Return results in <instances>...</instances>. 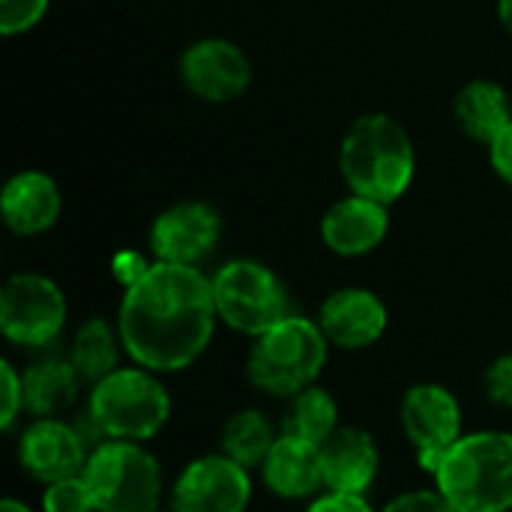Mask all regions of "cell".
Instances as JSON below:
<instances>
[{
	"instance_id": "obj_27",
	"label": "cell",
	"mask_w": 512,
	"mask_h": 512,
	"mask_svg": "<svg viewBox=\"0 0 512 512\" xmlns=\"http://www.w3.org/2000/svg\"><path fill=\"white\" fill-rule=\"evenodd\" d=\"M381 512H459L438 489H414L396 495Z\"/></svg>"
},
{
	"instance_id": "obj_15",
	"label": "cell",
	"mask_w": 512,
	"mask_h": 512,
	"mask_svg": "<svg viewBox=\"0 0 512 512\" xmlns=\"http://www.w3.org/2000/svg\"><path fill=\"white\" fill-rule=\"evenodd\" d=\"M387 231H390L387 204L354 192L348 198H339L333 207H327L321 219L324 246L342 258H360L375 252L387 240Z\"/></svg>"
},
{
	"instance_id": "obj_17",
	"label": "cell",
	"mask_w": 512,
	"mask_h": 512,
	"mask_svg": "<svg viewBox=\"0 0 512 512\" xmlns=\"http://www.w3.org/2000/svg\"><path fill=\"white\" fill-rule=\"evenodd\" d=\"M264 486L282 501H312L324 489L321 447L294 435H279L264 465Z\"/></svg>"
},
{
	"instance_id": "obj_25",
	"label": "cell",
	"mask_w": 512,
	"mask_h": 512,
	"mask_svg": "<svg viewBox=\"0 0 512 512\" xmlns=\"http://www.w3.org/2000/svg\"><path fill=\"white\" fill-rule=\"evenodd\" d=\"M48 6L51 0H0V33L18 36L33 30L45 18Z\"/></svg>"
},
{
	"instance_id": "obj_6",
	"label": "cell",
	"mask_w": 512,
	"mask_h": 512,
	"mask_svg": "<svg viewBox=\"0 0 512 512\" xmlns=\"http://www.w3.org/2000/svg\"><path fill=\"white\" fill-rule=\"evenodd\" d=\"M84 480L93 492L96 512H159L162 507V465L138 441L96 444Z\"/></svg>"
},
{
	"instance_id": "obj_29",
	"label": "cell",
	"mask_w": 512,
	"mask_h": 512,
	"mask_svg": "<svg viewBox=\"0 0 512 512\" xmlns=\"http://www.w3.org/2000/svg\"><path fill=\"white\" fill-rule=\"evenodd\" d=\"M306 512H375L366 495H342V492H324L309 501Z\"/></svg>"
},
{
	"instance_id": "obj_26",
	"label": "cell",
	"mask_w": 512,
	"mask_h": 512,
	"mask_svg": "<svg viewBox=\"0 0 512 512\" xmlns=\"http://www.w3.org/2000/svg\"><path fill=\"white\" fill-rule=\"evenodd\" d=\"M21 411H24V375L9 360H3L0 363V426H3V432H12Z\"/></svg>"
},
{
	"instance_id": "obj_33",
	"label": "cell",
	"mask_w": 512,
	"mask_h": 512,
	"mask_svg": "<svg viewBox=\"0 0 512 512\" xmlns=\"http://www.w3.org/2000/svg\"><path fill=\"white\" fill-rule=\"evenodd\" d=\"M0 512H33L24 501H18V498H3L0 501Z\"/></svg>"
},
{
	"instance_id": "obj_7",
	"label": "cell",
	"mask_w": 512,
	"mask_h": 512,
	"mask_svg": "<svg viewBox=\"0 0 512 512\" xmlns=\"http://www.w3.org/2000/svg\"><path fill=\"white\" fill-rule=\"evenodd\" d=\"M213 300L216 315L225 327L243 336H261L279 324L288 312V291L282 279L261 261L237 258L216 270Z\"/></svg>"
},
{
	"instance_id": "obj_11",
	"label": "cell",
	"mask_w": 512,
	"mask_h": 512,
	"mask_svg": "<svg viewBox=\"0 0 512 512\" xmlns=\"http://www.w3.org/2000/svg\"><path fill=\"white\" fill-rule=\"evenodd\" d=\"M90 453L93 450L78 423H63L60 417L33 420L21 429L15 444L21 471L42 486L84 474Z\"/></svg>"
},
{
	"instance_id": "obj_12",
	"label": "cell",
	"mask_w": 512,
	"mask_h": 512,
	"mask_svg": "<svg viewBox=\"0 0 512 512\" xmlns=\"http://www.w3.org/2000/svg\"><path fill=\"white\" fill-rule=\"evenodd\" d=\"M183 87L213 105L240 99L252 84V63L246 51L219 36H207L192 42L180 57Z\"/></svg>"
},
{
	"instance_id": "obj_16",
	"label": "cell",
	"mask_w": 512,
	"mask_h": 512,
	"mask_svg": "<svg viewBox=\"0 0 512 512\" xmlns=\"http://www.w3.org/2000/svg\"><path fill=\"white\" fill-rule=\"evenodd\" d=\"M324 492L366 495L378 480L381 453L375 438L357 426H339L330 441L321 444Z\"/></svg>"
},
{
	"instance_id": "obj_4",
	"label": "cell",
	"mask_w": 512,
	"mask_h": 512,
	"mask_svg": "<svg viewBox=\"0 0 512 512\" xmlns=\"http://www.w3.org/2000/svg\"><path fill=\"white\" fill-rule=\"evenodd\" d=\"M144 366H120L90 387L84 420L99 441H150L171 420L165 384Z\"/></svg>"
},
{
	"instance_id": "obj_3",
	"label": "cell",
	"mask_w": 512,
	"mask_h": 512,
	"mask_svg": "<svg viewBox=\"0 0 512 512\" xmlns=\"http://www.w3.org/2000/svg\"><path fill=\"white\" fill-rule=\"evenodd\" d=\"M435 489L459 512L512 510V435H462L435 468Z\"/></svg>"
},
{
	"instance_id": "obj_21",
	"label": "cell",
	"mask_w": 512,
	"mask_h": 512,
	"mask_svg": "<svg viewBox=\"0 0 512 512\" xmlns=\"http://www.w3.org/2000/svg\"><path fill=\"white\" fill-rule=\"evenodd\" d=\"M120 348H123V342H120L117 327H111L105 318H90L75 330L69 360L78 369L81 381L87 387H93L120 369Z\"/></svg>"
},
{
	"instance_id": "obj_18",
	"label": "cell",
	"mask_w": 512,
	"mask_h": 512,
	"mask_svg": "<svg viewBox=\"0 0 512 512\" xmlns=\"http://www.w3.org/2000/svg\"><path fill=\"white\" fill-rule=\"evenodd\" d=\"M60 189L45 171H21L6 180L0 195V216L18 237H36L48 231L60 216Z\"/></svg>"
},
{
	"instance_id": "obj_30",
	"label": "cell",
	"mask_w": 512,
	"mask_h": 512,
	"mask_svg": "<svg viewBox=\"0 0 512 512\" xmlns=\"http://www.w3.org/2000/svg\"><path fill=\"white\" fill-rule=\"evenodd\" d=\"M150 264H153V261H147L141 252L123 249V252L114 255V276H117V282H123V288H129L132 282H138V279L147 273Z\"/></svg>"
},
{
	"instance_id": "obj_22",
	"label": "cell",
	"mask_w": 512,
	"mask_h": 512,
	"mask_svg": "<svg viewBox=\"0 0 512 512\" xmlns=\"http://www.w3.org/2000/svg\"><path fill=\"white\" fill-rule=\"evenodd\" d=\"M336 429H339V405L318 384H312L303 393L288 399V411L279 426L282 435H294V438L312 441L318 447L324 441H330L336 435Z\"/></svg>"
},
{
	"instance_id": "obj_31",
	"label": "cell",
	"mask_w": 512,
	"mask_h": 512,
	"mask_svg": "<svg viewBox=\"0 0 512 512\" xmlns=\"http://www.w3.org/2000/svg\"><path fill=\"white\" fill-rule=\"evenodd\" d=\"M489 162L495 168V174L512 186V120L510 126L489 144Z\"/></svg>"
},
{
	"instance_id": "obj_8",
	"label": "cell",
	"mask_w": 512,
	"mask_h": 512,
	"mask_svg": "<svg viewBox=\"0 0 512 512\" xmlns=\"http://www.w3.org/2000/svg\"><path fill=\"white\" fill-rule=\"evenodd\" d=\"M66 327V297L42 273H15L0 291V333L18 348H45Z\"/></svg>"
},
{
	"instance_id": "obj_14",
	"label": "cell",
	"mask_w": 512,
	"mask_h": 512,
	"mask_svg": "<svg viewBox=\"0 0 512 512\" xmlns=\"http://www.w3.org/2000/svg\"><path fill=\"white\" fill-rule=\"evenodd\" d=\"M390 324L384 300L369 288H339L318 309V327L342 351L372 348Z\"/></svg>"
},
{
	"instance_id": "obj_9",
	"label": "cell",
	"mask_w": 512,
	"mask_h": 512,
	"mask_svg": "<svg viewBox=\"0 0 512 512\" xmlns=\"http://www.w3.org/2000/svg\"><path fill=\"white\" fill-rule=\"evenodd\" d=\"M399 423L420 468L435 474L444 453L462 438V405L441 384H414L402 396Z\"/></svg>"
},
{
	"instance_id": "obj_10",
	"label": "cell",
	"mask_w": 512,
	"mask_h": 512,
	"mask_svg": "<svg viewBox=\"0 0 512 512\" xmlns=\"http://www.w3.org/2000/svg\"><path fill=\"white\" fill-rule=\"evenodd\" d=\"M252 498L249 468L225 453L192 459L171 486V512H246Z\"/></svg>"
},
{
	"instance_id": "obj_20",
	"label": "cell",
	"mask_w": 512,
	"mask_h": 512,
	"mask_svg": "<svg viewBox=\"0 0 512 512\" xmlns=\"http://www.w3.org/2000/svg\"><path fill=\"white\" fill-rule=\"evenodd\" d=\"M453 114L459 129L477 141V144H492L512 120V102L510 93L489 78H474L468 81L453 102Z\"/></svg>"
},
{
	"instance_id": "obj_13",
	"label": "cell",
	"mask_w": 512,
	"mask_h": 512,
	"mask_svg": "<svg viewBox=\"0 0 512 512\" xmlns=\"http://www.w3.org/2000/svg\"><path fill=\"white\" fill-rule=\"evenodd\" d=\"M222 219L204 201H180L162 210L150 225L153 261L198 267L219 243Z\"/></svg>"
},
{
	"instance_id": "obj_5",
	"label": "cell",
	"mask_w": 512,
	"mask_h": 512,
	"mask_svg": "<svg viewBox=\"0 0 512 512\" xmlns=\"http://www.w3.org/2000/svg\"><path fill=\"white\" fill-rule=\"evenodd\" d=\"M330 342L318 321L285 315L279 324L252 339L246 357V378L255 390L291 399L312 387L327 366Z\"/></svg>"
},
{
	"instance_id": "obj_32",
	"label": "cell",
	"mask_w": 512,
	"mask_h": 512,
	"mask_svg": "<svg viewBox=\"0 0 512 512\" xmlns=\"http://www.w3.org/2000/svg\"><path fill=\"white\" fill-rule=\"evenodd\" d=\"M498 21L512 36V0H498Z\"/></svg>"
},
{
	"instance_id": "obj_2",
	"label": "cell",
	"mask_w": 512,
	"mask_h": 512,
	"mask_svg": "<svg viewBox=\"0 0 512 512\" xmlns=\"http://www.w3.org/2000/svg\"><path fill=\"white\" fill-rule=\"evenodd\" d=\"M339 171L354 195L390 207L414 183V141L408 129L390 114H363L348 126L342 138Z\"/></svg>"
},
{
	"instance_id": "obj_28",
	"label": "cell",
	"mask_w": 512,
	"mask_h": 512,
	"mask_svg": "<svg viewBox=\"0 0 512 512\" xmlns=\"http://www.w3.org/2000/svg\"><path fill=\"white\" fill-rule=\"evenodd\" d=\"M486 393L489 402L498 408H512V354H501L498 360H492V366L486 369Z\"/></svg>"
},
{
	"instance_id": "obj_23",
	"label": "cell",
	"mask_w": 512,
	"mask_h": 512,
	"mask_svg": "<svg viewBox=\"0 0 512 512\" xmlns=\"http://www.w3.org/2000/svg\"><path fill=\"white\" fill-rule=\"evenodd\" d=\"M279 435L282 432H276V426L270 423V417L264 411L243 408V411L231 414L228 423L222 426V453L243 468H258V465H264V459L273 450Z\"/></svg>"
},
{
	"instance_id": "obj_24",
	"label": "cell",
	"mask_w": 512,
	"mask_h": 512,
	"mask_svg": "<svg viewBox=\"0 0 512 512\" xmlns=\"http://www.w3.org/2000/svg\"><path fill=\"white\" fill-rule=\"evenodd\" d=\"M42 512H96V501H93V492H90L84 474L45 486Z\"/></svg>"
},
{
	"instance_id": "obj_1",
	"label": "cell",
	"mask_w": 512,
	"mask_h": 512,
	"mask_svg": "<svg viewBox=\"0 0 512 512\" xmlns=\"http://www.w3.org/2000/svg\"><path fill=\"white\" fill-rule=\"evenodd\" d=\"M216 318L213 282L198 267L153 261L123 288L117 333L135 366L162 375L189 369L210 348Z\"/></svg>"
},
{
	"instance_id": "obj_19",
	"label": "cell",
	"mask_w": 512,
	"mask_h": 512,
	"mask_svg": "<svg viewBox=\"0 0 512 512\" xmlns=\"http://www.w3.org/2000/svg\"><path fill=\"white\" fill-rule=\"evenodd\" d=\"M24 411L36 420L66 414L84 387L69 357H42L24 372Z\"/></svg>"
}]
</instances>
